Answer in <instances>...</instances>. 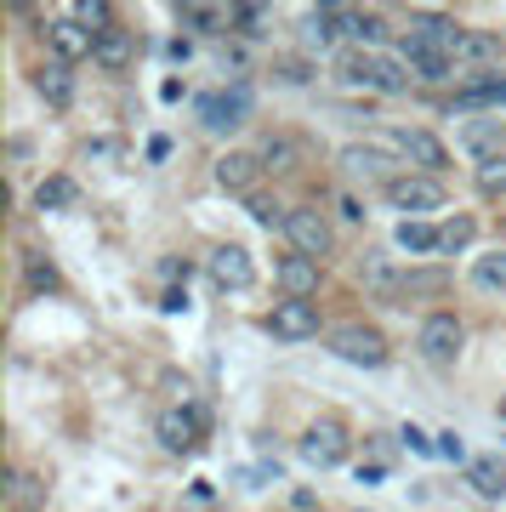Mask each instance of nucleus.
I'll return each mask as SVG.
<instances>
[{
	"mask_svg": "<svg viewBox=\"0 0 506 512\" xmlns=\"http://www.w3.org/2000/svg\"><path fill=\"white\" fill-rule=\"evenodd\" d=\"M239 200H245V211H251V217L262 222V228H285V217H290V211H285L279 200H268V194H256V188H251V194H239Z\"/></svg>",
	"mask_w": 506,
	"mask_h": 512,
	"instance_id": "nucleus-30",
	"label": "nucleus"
},
{
	"mask_svg": "<svg viewBox=\"0 0 506 512\" xmlns=\"http://www.w3.org/2000/svg\"><path fill=\"white\" fill-rule=\"evenodd\" d=\"M330 18H336V29H342V40H353V46H376L387 29H381V18H364V12H347V6H325Z\"/></svg>",
	"mask_w": 506,
	"mask_h": 512,
	"instance_id": "nucleus-21",
	"label": "nucleus"
},
{
	"mask_svg": "<svg viewBox=\"0 0 506 512\" xmlns=\"http://www.w3.org/2000/svg\"><path fill=\"white\" fill-rule=\"evenodd\" d=\"M262 165H268V171H290V165H296V143H290V137H268Z\"/></svg>",
	"mask_w": 506,
	"mask_h": 512,
	"instance_id": "nucleus-34",
	"label": "nucleus"
},
{
	"mask_svg": "<svg viewBox=\"0 0 506 512\" xmlns=\"http://www.w3.org/2000/svg\"><path fill=\"white\" fill-rule=\"evenodd\" d=\"M455 109H506V80H478V86H467L450 103V114Z\"/></svg>",
	"mask_w": 506,
	"mask_h": 512,
	"instance_id": "nucleus-24",
	"label": "nucleus"
},
{
	"mask_svg": "<svg viewBox=\"0 0 506 512\" xmlns=\"http://www.w3.org/2000/svg\"><path fill=\"white\" fill-rule=\"evenodd\" d=\"M325 348L336 353V359H347V365H359V370L387 365V336H381L376 325H364V319H353V325H330Z\"/></svg>",
	"mask_w": 506,
	"mask_h": 512,
	"instance_id": "nucleus-3",
	"label": "nucleus"
},
{
	"mask_svg": "<svg viewBox=\"0 0 506 512\" xmlns=\"http://www.w3.org/2000/svg\"><path fill=\"white\" fill-rule=\"evenodd\" d=\"M398 251H438V228L433 222H421V217H404L398 222Z\"/></svg>",
	"mask_w": 506,
	"mask_h": 512,
	"instance_id": "nucleus-28",
	"label": "nucleus"
},
{
	"mask_svg": "<svg viewBox=\"0 0 506 512\" xmlns=\"http://www.w3.org/2000/svg\"><path fill=\"white\" fill-rule=\"evenodd\" d=\"M154 439L171 450V456H188V450H199V439H205V410L199 404H171V410H160V421H154Z\"/></svg>",
	"mask_w": 506,
	"mask_h": 512,
	"instance_id": "nucleus-4",
	"label": "nucleus"
},
{
	"mask_svg": "<svg viewBox=\"0 0 506 512\" xmlns=\"http://www.w3.org/2000/svg\"><path fill=\"white\" fill-rule=\"evenodd\" d=\"M410 74H416V69L398 57V46H393V52H364V46L336 52V80L353 86V92H387V97H398V92H410Z\"/></svg>",
	"mask_w": 506,
	"mask_h": 512,
	"instance_id": "nucleus-1",
	"label": "nucleus"
},
{
	"mask_svg": "<svg viewBox=\"0 0 506 512\" xmlns=\"http://www.w3.org/2000/svg\"><path fill=\"white\" fill-rule=\"evenodd\" d=\"M262 330H268L273 342H308V336H319V308H313L308 296H290V302H279L262 319Z\"/></svg>",
	"mask_w": 506,
	"mask_h": 512,
	"instance_id": "nucleus-6",
	"label": "nucleus"
},
{
	"mask_svg": "<svg viewBox=\"0 0 506 512\" xmlns=\"http://www.w3.org/2000/svg\"><path fill=\"white\" fill-rule=\"evenodd\" d=\"M387 200H393L404 217H421V211H438V205H444V188H438L433 177H393Z\"/></svg>",
	"mask_w": 506,
	"mask_h": 512,
	"instance_id": "nucleus-13",
	"label": "nucleus"
},
{
	"mask_svg": "<svg viewBox=\"0 0 506 512\" xmlns=\"http://www.w3.org/2000/svg\"><path fill=\"white\" fill-rule=\"evenodd\" d=\"M387 148H398L410 165H421V171H444L450 165V148L438 143L433 131H421V126H404V131H387Z\"/></svg>",
	"mask_w": 506,
	"mask_h": 512,
	"instance_id": "nucleus-9",
	"label": "nucleus"
},
{
	"mask_svg": "<svg viewBox=\"0 0 506 512\" xmlns=\"http://www.w3.org/2000/svg\"><path fill=\"white\" fill-rule=\"evenodd\" d=\"M438 450H444V456H450V461H461V467H467V450H461V439H455V433H444V439H438Z\"/></svg>",
	"mask_w": 506,
	"mask_h": 512,
	"instance_id": "nucleus-38",
	"label": "nucleus"
},
{
	"mask_svg": "<svg viewBox=\"0 0 506 512\" xmlns=\"http://www.w3.org/2000/svg\"><path fill=\"white\" fill-rule=\"evenodd\" d=\"M461 348H467V330H461L455 313H433V319L421 325V359H427V365H455Z\"/></svg>",
	"mask_w": 506,
	"mask_h": 512,
	"instance_id": "nucleus-7",
	"label": "nucleus"
},
{
	"mask_svg": "<svg viewBox=\"0 0 506 512\" xmlns=\"http://www.w3.org/2000/svg\"><path fill=\"white\" fill-rule=\"evenodd\" d=\"M273 279H279L285 296H313L319 291V256H308V251L279 256V262H273Z\"/></svg>",
	"mask_w": 506,
	"mask_h": 512,
	"instance_id": "nucleus-15",
	"label": "nucleus"
},
{
	"mask_svg": "<svg viewBox=\"0 0 506 512\" xmlns=\"http://www.w3.org/2000/svg\"><path fill=\"white\" fill-rule=\"evenodd\" d=\"M506 46H501V35H489V29H467L461 35V46H455V57H467V63H495Z\"/></svg>",
	"mask_w": 506,
	"mask_h": 512,
	"instance_id": "nucleus-25",
	"label": "nucleus"
},
{
	"mask_svg": "<svg viewBox=\"0 0 506 512\" xmlns=\"http://www.w3.org/2000/svg\"><path fill=\"white\" fill-rule=\"evenodd\" d=\"M398 57L416 69V80H427V86H444L455 74V52H444V46H427V40H416V35H404L398 40Z\"/></svg>",
	"mask_w": 506,
	"mask_h": 512,
	"instance_id": "nucleus-10",
	"label": "nucleus"
},
{
	"mask_svg": "<svg viewBox=\"0 0 506 512\" xmlns=\"http://www.w3.org/2000/svg\"><path fill=\"white\" fill-rule=\"evenodd\" d=\"M160 308H165V313H182V308H188V291H165Z\"/></svg>",
	"mask_w": 506,
	"mask_h": 512,
	"instance_id": "nucleus-40",
	"label": "nucleus"
},
{
	"mask_svg": "<svg viewBox=\"0 0 506 512\" xmlns=\"http://www.w3.org/2000/svg\"><path fill=\"white\" fill-rule=\"evenodd\" d=\"M205 274L217 279V291H251L256 285V262L245 245H217L205 256Z\"/></svg>",
	"mask_w": 506,
	"mask_h": 512,
	"instance_id": "nucleus-8",
	"label": "nucleus"
},
{
	"mask_svg": "<svg viewBox=\"0 0 506 512\" xmlns=\"http://www.w3.org/2000/svg\"><path fill=\"white\" fill-rule=\"evenodd\" d=\"M165 57H171V63H188V57H194V35H177Z\"/></svg>",
	"mask_w": 506,
	"mask_h": 512,
	"instance_id": "nucleus-37",
	"label": "nucleus"
},
{
	"mask_svg": "<svg viewBox=\"0 0 506 512\" xmlns=\"http://www.w3.org/2000/svg\"><path fill=\"white\" fill-rule=\"evenodd\" d=\"M364 285H370V291H393V262H387V256H364Z\"/></svg>",
	"mask_w": 506,
	"mask_h": 512,
	"instance_id": "nucleus-35",
	"label": "nucleus"
},
{
	"mask_svg": "<svg viewBox=\"0 0 506 512\" xmlns=\"http://www.w3.org/2000/svg\"><path fill=\"white\" fill-rule=\"evenodd\" d=\"M319 6H342V0H319Z\"/></svg>",
	"mask_w": 506,
	"mask_h": 512,
	"instance_id": "nucleus-43",
	"label": "nucleus"
},
{
	"mask_svg": "<svg viewBox=\"0 0 506 512\" xmlns=\"http://www.w3.org/2000/svg\"><path fill=\"white\" fill-rule=\"evenodd\" d=\"M74 200H80V183H74V177H63V171H57V177H40V188H35L40 211H69Z\"/></svg>",
	"mask_w": 506,
	"mask_h": 512,
	"instance_id": "nucleus-23",
	"label": "nucleus"
},
{
	"mask_svg": "<svg viewBox=\"0 0 506 512\" xmlns=\"http://www.w3.org/2000/svg\"><path fill=\"white\" fill-rule=\"evenodd\" d=\"M501 421H506V399H501Z\"/></svg>",
	"mask_w": 506,
	"mask_h": 512,
	"instance_id": "nucleus-44",
	"label": "nucleus"
},
{
	"mask_svg": "<svg viewBox=\"0 0 506 512\" xmlns=\"http://www.w3.org/2000/svg\"><path fill=\"white\" fill-rule=\"evenodd\" d=\"M342 171L353 177V183H364V177H393V154L387 148H342Z\"/></svg>",
	"mask_w": 506,
	"mask_h": 512,
	"instance_id": "nucleus-18",
	"label": "nucleus"
},
{
	"mask_svg": "<svg viewBox=\"0 0 506 512\" xmlns=\"http://www.w3.org/2000/svg\"><path fill=\"white\" fill-rule=\"evenodd\" d=\"M262 171H268V165H262V154H245V148H228V154L217 160V171H211V177H217V188H228V194H251Z\"/></svg>",
	"mask_w": 506,
	"mask_h": 512,
	"instance_id": "nucleus-12",
	"label": "nucleus"
},
{
	"mask_svg": "<svg viewBox=\"0 0 506 512\" xmlns=\"http://www.w3.org/2000/svg\"><path fill=\"white\" fill-rule=\"evenodd\" d=\"M472 234H478V222H472V217H450V222H444V228H438V251H467V245H472Z\"/></svg>",
	"mask_w": 506,
	"mask_h": 512,
	"instance_id": "nucleus-32",
	"label": "nucleus"
},
{
	"mask_svg": "<svg viewBox=\"0 0 506 512\" xmlns=\"http://www.w3.org/2000/svg\"><path fill=\"white\" fill-rule=\"evenodd\" d=\"M467 484L484 495V501H501L506 495V461L501 456H472L467 461Z\"/></svg>",
	"mask_w": 506,
	"mask_h": 512,
	"instance_id": "nucleus-20",
	"label": "nucleus"
},
{
	"mask_svg": "<svg viewBox=\"0 0 506 512\" xmlns=\"http://www.w3.org/2000/svg\"><path fill=\"white\" fill-rule=\"evenodd\" d=\"M279 234L290 239V251H308V256H330V245H336V234H330V217L319 211V205H296Z\"/></svg>",
	"mask_w": 506,
	"mask_h": 512,
	"instance_id": "nucleus-5",
	"label": "nucleus"
},
{
	"mask_svg": "<svg viewBox=\"0 0 506 512\" xmlns=\"http://www.w3.org/2000/svg\"><path fill=\"white\" fill-rule=\"evenodd\" d=\"M472 183H478V194H484V200H506V154H489V160H478Z\"/></svg>",
	"mask_w": 506,
	"mask_h": 512,
	"instance_id": "nucleus-27",
	"label": "nucleus"
},
{
	"mask_svg": "<svg viewBox=\"0 0 506 512\" xmlns=\"http://www.w3.org/2000/svg\"><path fill=\"white\" fill-rule=\"evenodd\" d=\"M165 154H171V137H165V131L160 137H148V160H165Z\"/></svg>",
	"mask_w": 506,
	"mask_h": 512,
	"instance_id": "nucleus-39",
	"label": "nucleus"
},
{
	"mask_svg": "<svg viewBox=\"0 0 506 512\" xmlns=\"http://www.w3.org/2000/svg\"><path fill=\"white\" fill-rule=\"evenodd\" d=\"M46 46H52V57H69V63H80V57L97 52V35H91L80 18H57L52 29H46Z\"/></svg>",
	"mask_w": 506,
	"mask_h": 512,
	"instance_id": "nucleus-16",
	"label": "nucleus"
},
{
	"mask_svg": "<svg viewBox=\"0 0 506 512\" xmlns=\"http://www.w3.org/2000/svg\"><path fill=\"white\" fill-rule=\"evenodd\" d=\"M74 18L86 23L91 35H103V29H114V12H109V0H74Z\"/></svg>",
	"mask_w": 506,
	"mask_h": 512,
	"instance_id": "nucleus-33",
	"label": "nucleus"
},
{
	"mask_svg": "<svg viewBox=\"0 0 506 512\" xmlns=\"http://www.w3.org/2000/svg\"><path fill=\"white\" fill-rule=\"evenodd\" d=\"M23 274H29V291H35V296H57V291H63V274H57L52 262H40V256L23 262Z\"/></svg>",
	"mask_w": 506,
	"mask_h": 512,
	"instance_id": "nucleus-29",
	"label": "nucleus"
},
{
	"mask_svg": "<svg viewBox=\"0 0 506 512\" xmlns=\"http://www.w3.org/2000/svg\"><path fill=\"white\" fill-rule=\"evenodd\" d=\"M12 6H18V12H29V6H35V0H12Z\"/></svg>",
	"mask_w": 506,
	"mask_h": 512,
	"instance_id": "nucleus-42",
	"label": "nucleus"
},
{
	"mask_svg": "<svg viewBox=\"0 0 506 512\" xmlns=\"http://www.w3.org/2000/svg\"><path fill=\"white\" fill-rule=\"evenodd\" d=\"M404 444H410V450H421V456L433 450V444H427V433H416V427H404Z\"/></svg>",
	"mask_w": 506,
	"mask_h": 512,
	"instance_id": "nucleus-41",
	"label": "nucleus"
},
{
	"mask_svg": "<svg viewBox=\"0 0 506 512\" xmlns=\"http://www.w3.org/2000/svg\"><path fill=\"white\" fill-rule=\"evenodd\" d=\"M501 120H472L467 131H461V148H467L472 160H489V154H501Z\"/></svg>",
	"mask_w": 506,
	"mask_h": 512,
	"instance_id": "nucleus-22",
	"label": "nucleus"
},
{
	"mask_svg": "<svg viewBox=\"0 0 506 512\" xmlns=\"http://www.w3.org/2000/svg\"><path fill=\"white\" fill-rule=\"evenodd\" d=\"M199 120L211 131H239L251 120V92H245V86H228V92H217V97H199Z\"/></svg>",
	"mask_w": 506,
	"mask_h": 512,
	"instance_id": "nucleus-11",
	"label": "nucleus"
},
{
	"mask_svg": "<svg viewBox=\"0 0 506 512\" xmlns=\"http://www.w3.org/2000/svg\"><path fill=\"white\" fill-rule=\"evenodd\" d=\"M91 57H97L103 69H126V63H131V35H126V29H103Z\"/></svg>",
	"mask_w": 506,
	"mask_h": 512,
	"instance_id": "nucleus-26",
	"label": "nucleus"
},
{
	"mask_svg": "<svg viewBox=\"0 0 506 512\" xmlns=\"http://www.w3.org/2000/svg\"><path fill=\"white\" fill-rule=\"evenodd\" d=\"M410 35L427 40V46H444V52H455L467 29H461L455 18H444V12H421V18H410Z\"/></svg>",
	"mask_w": 506,
	"mask_h": 512,
	"instance_id": "nucleus-19",
	"label": "nucleus"
},
{
	"mask_svg": "<svg viewBox=\"0 0 506 512\" xmlns=\"http://www.w3.org/2000/svg\"><path fill=\"white\" fill-rule=\"evenodd\" d=\"M35 92L46 97V109H69L74 103V63L69 57H46V63H40L35 69Z\"/></svg>",
	"mask_w": 506,
	"mask_h": 512,
	"instance_id": "nucleus-14",
	"label": "nucleus"
},
{
	"mask_svg": "<svg viewBox=\"0 0 506 512\" xmlns=\"http://www.w3.org/2000/svg\"><path fill=\"white\" fill-rule=\"evenodd\" d=\"M177 12H182L188 29H199V35L234 29V6H228V0H177Z\"/></svg>",
	"mask_w": 506,
	"mask_h": 512,
	"instance_id": "nucleus-17",
	"label": "nucleus"
},
{
	"mask_svg": "<svg viewBox=\"0 0 506 512\" xmlns=\"http://www.w3.org/2000/svg\"><path fill=\"white\" fill-rule=\"evenodd\" d=\"M347 450H353V433H347V421L342 416H319L302 427V439H296V456L308 461V467H342Z\"/></svg>",
	"mask_w": 506,
	"mask_h": 512,
	"instance_id": "nucleus-2",
	"label": "nucleus"
},
{
	"mask_svg": "<svg viewBox=\"0 0 506 512\" xmlns=\"http://www.w3.org/2000/svg\"><path fill=\"white\" fill-rule=\"evenodd\" d=\"M472 279L484 285V291H506V251H489L472 262Z\"/></svg>",
	"mask_w": 506,
	"mask_h": 512,
	"instance_id": "nucleus-31",
	"label": "nucleus"
},
{
	"mask_svg": "<svg viewBox=\"0 0 506 512\" xmlns=\"http://www.w3.org/2000/svg\"><path fill=\"white\" fill-rule=\"evenodd\" d=\"M268 23V0H234V29H262Z\"/></svg>",
	"mask_w": 506,
	"mask_h": 512,
	"instance_id": "nucleus-36",
	"label": "nucleus"
}]
</instances>
